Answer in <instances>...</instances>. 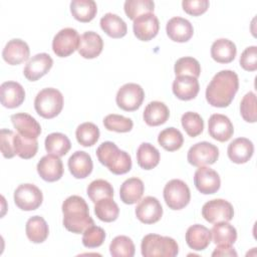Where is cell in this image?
Instances as JSON below:
<instances>
[{
	"label": "cell",
	"mask_w": 257,
	"mask_h": 257,
	"mask_svg": "<svg viewBox=\"0 0 257 257\" xmlns=\"http://www.w3.org/2000/svg\"><path fill=\"white\" fill-rule=\"evenodd\" d=\"M75 137L81 146L91 147L99 139V128L93 122H83L77 126Z\"/></svg>",
	"instance_id": "f35d334b"
},
{
	"label": "cell",
	"mask_w": 257,
	"mask_h": 257,
	"mask_svg": "<svg viewBox=\"0 0 257 257\" xmlns=\"http://www.w3.org/2000/svg\"><path fill=\"white\" fill-rule=\"evenodd\" d=\"M63 107L62 93L53 87L40 90L34 99V108L43 118H53L60 113Z\"/></svg>",
	"instance_id": "5b68a950"
},
{
	"label": "cell",
	"mask_w": 257,
	"mask_h": 257,
	"mask_svg": "<svg viewBox=\"0 0 257 257\" xmlns=\"http://www.w3.org/2000/svg\"><path fill=\"white\" fill-rule=\"evenodd\" d=\"M100 27L111 38H121L127 32L125 22L116 14L106 13L100 18Z\"/></svg>",
	"instance_id": "f546056e"
},
{
	"label": "cell",
	"mask_w": 257,
	"mask_h": 257,
	"mask_svg": "<svg viewBox=\"0 0 257 257\" xmlns=\"http://www.w3.org/2000/svg\"><path fill=\"white\" fill-rule=\"evenodd\" d=\"M254 145L246 138H237L230 143L227 149L229 159L235 164H245L253 156Z\"/></svg>",
	"instance_id": "603a6c76"
},
{
	"label": "cell",
	"mask_w": 257,
	"mask_h": 257,
	"mask_svg": "<svg viewBox=\"0 0 257 257\" xmlns=\"http://www.w3.org/2000/svg\"><path fill=\"white\" fill-rule=\"evenodd\" d=\"M103 125L107 131L116 133H128L134 126V122L131 118L120 114H107L103 118Z\"/></svg>",
	"instance_id": "f6af8a7d"
},
{
	"label": "cell",
	"mask_w": 257,
	"mask_h": 257,
	"mask_svg": "<svg viewBox=\"0 0 257 257\" xmlns=\"http://www.w3.org/2000/svg\"><path fill=\"white\" fill-rule=\"evenodd\" d=\"M145 192V186L141 179L130 178L125 180L119 189L120 200L127 205H133L139 202Z\"/></svg>",
	"instance_id": "f1b7e54d"
},
{
	"label": "cell",
	"mask_w": 257,
	"mask_h": 257,
	"mask_svg": "<svg viewBox=\"0 0 257 257\" xmlns=\"http://www.w3.org/2000/svg\"><path fill=\"white\" fill-rule=\"evenodd\" d=\"M14 136L15 134L7 128H2L0 132L1 152L6 159H11L16 155L14 150Z\"/></svg>",
	"instance_id": "c3c4849f"
},
{
	"label": "cell",
	"mask_w": 257,
	"mask_h": 257,
	"mask_svg": "<svg viewBox=\"0 0 257 257\" xmlns=\"http://www.w3.org/2000/svg\"><path fill=\"white\" fill-rule=\"evenodd\" d=\"M173 92L181 100H191L195 98L200 90L199 81L196 77L182 75L176 76L173 86Z\"/></svg>",
	"instance_id": "cb8c5ba5"
},
{
	"label": "cell",
	"mask_w": 257,
	"mask_h": 257,
	"mask_svg": "<svg viewBox=\"0 0 257 257\" xmlns=\"http://www.w3.org/2000/svg\"><path fill=\"white\" fill-rule=\"evenodd\" d=\"M182 125L189 137L195 138L203 133L204 120L202 116L194 111H187L182 115Z\"/></svg>",
	"instance_id": "ee69618b"
},
{
	"label": "cell",
	"mask_w": 257,
	"mask_h": 257,
	"mask_svg": "<svg viewBox=\"0 0 257 257\" xmlns=\"http://www.w3.org/2000/svg\"><path fill=\"white\" fill-rule=\"evenodd\" d=\"M94 214L100 221L109 223L117 219L119 208L112 198H103L95 203Z\"/></svg>",
	"instance_id": "d590c367"
},
{
	"label": "cell",
	"mask_w": 257,
	"mask_h": 257,
	"mask_svg": "<svg viewBox=\"0 0 257 257\" xmlns=\"http://www.w3.org/2000/svg\"><path fill=\"white\" fill-rule=\"evenodd\" d=\"M1 103L7 108H15L22 104L25 99L23 86L16 81H5L0 86Z\"/></svg>",
	"instance_id": "ffe728a7"
},
{
	"label": "cell",
	"mask_w": 257,
	"mask_h": 257,
	"mask_svg": "<svg viewBox=\"0 0 257 257\" xmlns=\"http://www.w3.org/2000/svg\"><path fill=\"white\" fill-rule=\"evenodd\" d=\"M11 121L18 134L27 139H37L41 134L40 124L28 113H14L11 115Z\"/></svg>",
	"instance_id": "44dd1931"
},
{
	"label": "cell",
	"mask_w": 257,
	"mask_h": 257,
	"mask_svg": "<svg viewBox=\"0 0 257 257\" xmlns=\"http://www.w3.org/2000/svg\"><path fill=\"white\" fill-rule=\"evenodd\" d=\"M136 248L133 240L124 235L116 236L109 245V252L113 257H133Z\"/></svg>",
	"instance_id": "ab89813d"
},
{
	"label": "cell",
	"mask_w": 257,
	"mask_h": 257,
	"mask_svg": "<svg viewBox=\"0 0 257 257\" xmlns=\"http://www.w3.org/2000/svg\"><path fill=\"white\" fill-rule=\"evenodd\" d=\"M78 32L70 27L59 30L52 40V50L58 57H67L72 54L79 44Z\"/></svg>",
	"instance_id": "30bf717a"
},
{
	"label": "cell",
	"mask_w": 257,
	"mask_h": 257,
	"mask_svg": "<svg viewBox=\"0 0 257 257\" xmlns=\"http://www.w3.org/2000/svg\"><path fill=\"white\" fill-rule=\"evenodd\" d=\"M209 5L208 0H184L182 2L184 11L193 16H199L205 13Z\"/></svg>",
	"instance_id": "f907efd6"
},
{
	"label": "cell",
	"mask_w": 257,
	"mask_h": 257,
	"mask_svg": "<svg viewBox=\"0 0 257 257\" xmlns=\"http://www.w3.org/2000/svg\"><path fill=\"white\" fill-rule=\"evenodd\" d=\"M166 31L169 38L175 42H187L194 34V28L191 22L182 17L171 18L166 25Z\"/></svg>",
	"instance_id": "d6986e66"
},
{
	"label": "cell",
	"mask_w": 257,
	"mask_h": 257,
	"mask_svg": "<svg viewBox=\"0 0 257 257\" xmlns=\"http://www.w3.org/2000/svg\"><path fill=\"white\" fill-rule=\"evenodd\" d=\"M70 12L74 19L85 23L95 17L97 6L93 0H73L70 2Z\"/></svg>",
	"instance_id": "1f68e13d"
},
{
	"label": "cell",
	"mask_w": 257,
	"mask_h": 257,
	"mask_svg": "<svg viewBox=\"0 0 257 257\" xmlns=\"http://www.w3.org/2000/svg\"><path fill=\"white\" fill-rule=\"evenodd\" d=\"M240 113L247 122H255L257 120L256 112V94L252 91L247 92L240 103Z\"/></svg>",
	"instance_id": "bcb514c9"
},
{
	"label": "cell",
	"mask_w": 257,
	"mask_h": 257,
	"mask_svg": "<svg viewBox=\"0 0 257 257\" xmlns=\"http://www.w3.org/2000/svg\"><path fill=\"white\" fill-rule=\"evenodd\" d=\"M37 173L46 182H56L63 175L62 161L55 155H46L38 162Z\"/></svg>",
	"instance_id": "e0dca14e"
},
{
	"label": "cell",
	"mask_w": 257,
	"mask_h": 257,
	"mask_svg": "<svg viewBox=\"0 0 257 257\" xmlns=\"http://www.w3.org/2000/svg\"><path fill=\"white\" fill-rule=\"evenodd\" d=\"M30 49L28 44L18 38L9 40L2 51L3 59L10 65H17L29 58Z\"/></svg>",
	"instance_id": "ac0fdd59"
},
{
	"label": "cell",
	"mask_w": 257,
	"mask_h": 257,
	"mask_svg": "<svg viewBox=\"0 0 257 257\" xmlns=\"http://www.w3.org/2000/svg\"><path fill=\"white\" fill-rule=\"evenodd\" d=\"M239 61L244 70L255 71L257 69V47L253 45L245 48Z\"/></svg>",
	"instance_id": "681fc988"
},
{
	"label": "cell",
	"mask_w": 257,
	"mask_h": 257,
	"mask_svg": "<svg viewBox=\"0 0 257 257\" xmlns=\"http://www.w3.org/2000/svg\"><path fill=\"white\" fill-rule=\"evenodd\" d=\"M164 200L172 210L185 208L191 200V193L188 185L179 179L169 181L164 188Z\"/></svg>",
	"instance_id": "8992f818"
},
{
	"label": "cell",
	"mask_w": 257,
	"mask_h": 257,
	"mask_svg": "<svg viewBox=\"0 0 257 257\" xmlns=\"http://www.w3.org/2000/svg\"><path fill=\"white\" fill-rule=\"evenodd\" d=\"M141 250L145 257H175L179 253V246L177 241L171 237L148 234L142 240Z\"/></svg>",
	"instance_id": "277c9868"
},
{
	"label": "cell",
	"mask_w": 257,
	"mask_h": 257,
	"mask_svg": "<svg viewBox=\"0 0 257 257\" xmlns=\"http://www.w3.org/2000/svg\"><path fill=\"white\" fill-rule=\"evenodd\" d=\"M137 218L144 224H154L161 220L163 207L160 201L152 196L145 197L136 208Z\"/></svg>",
	"instance_id": "5bb4252c"
},
{
	"label": "cell",
	"mask_w": 257,
	"mask_h": 257,
	"mask_svg": "<svg viewBox=\"0 0 257 257\" xmlns=\"http://www.w3.org/2000/svg\"><path fill=\"white\" fill-rule=\"evenodd\" d=\"M158 142L166 151L175 152L182 148L184 138L182 133L176 127H167L159 134Z\"/></svg>",
	"instance_id": "8d00e7d4"
},
{
	"label": "cell",
	"mask_w": 257,
	"mask_h": 257,
	"mask_svg": "<svg viewBox=\"0 0 257 257\" xmlns=\"http://www.w3.org/2000/svg\"><path fill=\"white\" fill-rule=\"evenodd\" d=\"M211 230L200 224H195L189 227L186 232V242L188 246L196 251L206 249L211 243Z\"/></svg>",
	"instance_id": "484cf974"
},
{
	"label": "cell",
	"mask_w": 257,
	"mask_h": 257,
	"mask_svg": "<svg viewBox=\"0 0 257 257\" xmlns=\"http://www.w3.org/2000/svg\"><path fill=\"white\" fill-rule=\"evenodd\" d=\"M145 98V91L137 83L123 84L116 93L115 101L119 108L125 111H135L140 108Z\"/></svg>",
	"instance_id": "52a82bcc"
},
{
	"label": "cell",
	"mask_w": 257,
	"mask_h": 257,
	"mask_svg": "<svg viewBox=\"0 0 257 257\" xmlns=\"http://www.w3.org/2000/svg\"><path fill=\"white\" fill-rule=\"evenodd\" d=\"M123 8L126 16L135 20L143 14L153 13L155 3L152 0H126L123 4Z\"/></svg>",
	"instance_id": "b9f144b4"
},
{
	"label": "cell",
	"mask_w": 257,
	"mask_h": 257,
	"mask_svg": "<svg viewBox=\"0 0 257 257\" xmlns=\"http://www.w3.org/2000/svg\"><path fill=\"white\" fill-rule=\"evenodd\" d=\"M102 48L103 41L100 35L93 31H86L80 36L77 50L83 58L92 59L101 53Z\"/></svg>",
	"instance_id": "7402d4cb"
},
{
	"label": "cell",
	"mask_w": 257,
	"mask_h": 257,
	"mask_svg": "<svg viewBox=\"0 0 257 257\" xmlns=\"http://www.w3.org/2000/svg\"><path fill=\"white\" fill-rule=\"evenodd\" d=\"M134 34L142 41H149L157 36L160 29V22L154 13H146L134 20Z\"/></svg>",
	"instance_id": "4fadbf2b"
},
{
	"label": "cell",
	"mask_w": 257,
	"mask_h": 257,
	"mask_svg": "<svg viewBox=\"0 0 257 257\" xmlns=\"http://www.w3.org/2000/svg\"><path fill=\"white\" fill-rule=\"evenodd\" d=\"M53 59L47 53H38L26 63L23 74L29 81H36L44 76L52 67Z\"/></svg>",
	"instance_id": "9a60e30c"
},
{
	"label": "cell",
	"mask_w": 257,
	"mask_h": 257,
	"mask_svg": "<svg viewBox=\"0 0 257 257\" xmlns=\"http://www.w3.org/2000/svg\"><path fill=\"white\" fill-rule=\"evenodd\" d=\"M26 236L33 243L44 242L49 234V228L46 221L40 216H33L28 219L25 226Z\"/></svg>",
	"instance_id": "4dcf8cb0"
},
{
	"label": "cell",
	"mask_w": 257,
	"mask_h": 257,
	"mask_svg": "<svg viewBox=\"0 0 257 257\" xmlns=\"http://www.w3.org/2000/svg\"><path fill=\"white\" fill-rule=\"evenodd\" d=\"M170 116L168 106L162 101H151L144 110V120L150 126H158L164 124Z\"/></svg>",
	"instance_id": "4316f807"
},
{
	"label": "cell",
	"mask_w": 257,
	"mask_h": 257,
	"mask_svg": "<svg viewBox=\"0 0 257 257\" xmlns=\"http://www.w3.org/2000/svg\"><path fill=\"white\" fill-rule=\"evenodd\" d=\"M138 165L144 170H152L160 163V152L150 143H143L137 151Z\"/></svg>",
	"instance_id": "d6a6232c"
},
{
	"label": "cell",
	"mask_w": 257,
	"mask_h": 257,
	"mask_svg": "<svg viewBox=\"0 0 257 257\" xmlns=\"http://www.w3.org/2000/svg\"><path fill=\"white\" fill-rule=\"evenodd\" d=\"M99 163L105 166L114 175H123L132 169L131 156L117 148L112 142H103L96 149Z\"/></svg>",
	"instance_id": "3957f363"
},
{
	"label": "cell",
	"mask_w": 257,
	"mask_h": 257,
	"mask_svg": "<svg viewBox=\"0 0 257 257\" xmlns=\"http://www.w3.org/2000/svg\"><path fill=\"white\" fill-rule=\"evenodd\" d=\"M194 184L196 189L204 194H215L221 186V180L218 173L209 167H199L194 175Z\"/></svg>",
	"instance_id": "7c38bea8"
},
{
	"label": "cell",
	"mask_w": 257,
	"mask_h": 257,
	"mask_svg": "<svg viewBox=\"0 0 257 257\" xmlns=\"http://www.w3.org/2000/svg\"><path fill=\"white\" fill-rule=\"evenodd\" d=\"M208 132L214 140L224 143L232 138L234 126L228 116L221 113H214L209 117Z\"/></svg>",
	"instance_id": "2e32d148"
},
{
	"label": "cell",
	"mask_w": 257,
	"mask_h": 257,
	"mask_svg": "<svg viewBox=\"0 0 257 257\" xmlns=\"http://www.w3.org/2000/svg\"><path fill=\"white\" fill-rule=\"evenodd\" d=\"M239 88V78L233 70L217 72L206 88V99L212 106H228Z\"/></svg>",
	"instance_id": "6da1fadb"
},
{
	"label": "cell",
	"mask_w": 257,
	"mask_h": 257,
	"mask_svg": "<svg viewBox=\"0 0 257 257\" xmlns=\"http://www.w3.org/2000/svg\"><path fill=\"white\" fill-rule=\"evenodd\" d=\"M211 234L213 242L216 245H233L237 240V231L228 222L215 223Z\"/></svg>",
	"instance_id": "836d02e7"
},
{
	"label": "cell",
	"mask_w": 257,
	"mask_h": 257,
	"mask_svg": "<svg viewBox=\"0 0 257 257\" xmlns=\"http://www.w3.org/2000/svg\"><path fill=\"white\" fill-rule=\"evenodd\" d=\"M44 145L47 153L57 157L65 156L71 148L69 139L61 133L49 134L45 139Z\"/></svg>",
	"instance_id": "e575fe53"
},
{
	"label": "cell",
	"mask_w": 257,
	"mask_h": 257,
	"mask_svg": "<svg viewBox=\"0 0 257 257\" xmlns=\"http://www.w3.org/2000/svg\"><path fill=\"white\" fill-rule=\"evenodd\" d=\"M67 165L70 174L76 179H84L88 177L93 168L91 157L83 151H76L73 153L68 159Z\"/></svg>",
	"instance_id": "d4e9b609"
},
{
	"label": "cell",
	"mask_w": 257,
	"mask_h": 257,
	"mask_svg": "<svg viewBox=\"0 0 257 257\" xmlns=\"http://www.w3.org/2000/svg\"><path fill=\"white\" fill-rule=\"evenodd\" d=\"M202 216L212 224L229 222L234 217V209L231 203L223 199L210 200L202 208Z\"/></svg>",
	"instance_id": "9c48e42d"
},
{
	"label": "cell",
	"mask_w": 257,
	"mask_h": 257,
	"mask_svg": "<svg viewBox=\"0 0 257 257\" xmlns=\"http://www.w3.org/2000/svg\"><path fill=\"white\" fill-rule=\"evenodd\" d=\"M212 256H237V252L231 245H218L212 253Z\"/></svg>",
	"instance_id": "816d5d0a"
},
{
	"label": "cell",
	"mask_w": 257,
	"mask_h": 257,
	"mask_svg": "<svg viewBox=\"0 0 257 257\" xmlns=\"http://www.w3.org/2000/svg\"><path fill=\"white\" fill-rule=\"evenodd\" d=\"M14 150L21 159H31L38 151L37 139H27L19 134L14 136Z\"/></svg>",
	"instance_id": "74e56055"
},
{
	"label": "cell",
	"mask_w": 257,
	"mask_h": 257,
	"mask_svg": "<svg viewBox=\"0 0 257 257\" xmlns=\"http://www.w3.org/2000/svg\"><path fill=\"white\" fill-rule=\"evenodd\" d=\"M105 239V232L94 224L89 226L82 235V244L86 248H96L102 245Z\"/></svg>",
	"instance_id": "7dc6e473"
},
{
	"label": "cell",
	"mask_w": 257,
	"mask_h": 257,
	"mask_svg": "<svg viewBox=\"0 0 257 257\" xmlns=\"http://www.w3.org/2000/svg\"><path fill=\"white\" fill-rule=\"evenodd\" d=\"M87 195L89 199L96 203L98 200L103 198H112L113 189L112 186L105 180L97 179L92 181L87 187Z\"/></svg>",
	"instance_id": "7bdbcfd3"
},
{
	"label": "cell",
	"mask_w": 257,
	"mask_h": 257,
	"mask_svg": "<svg viewBox=\"0 0 257 257\" xmlns=\"http://www.w3.org/2000/svg\"><path fill=\"white\" fill-rule=\"evenodd\" d=\"M236 53L235 43L227 38H219L211 46V56L219 63H230L234 60Z\"/></svg>",
	"instance_id": "83f0119b"
},
{
	"label": "cell",
	"mask_w": 257,
	"mask_h": 257,
	"mask_svg": "<svg viewBox=\"0 0 257 257\" xmlns=\"http://www.w3.org/2000/svg\"><path fill=\"white\" fill-rule=\"evenodd\" d=\"M43 201L42 192L33 184L19 185L14 192V202L23 211H33L40 207Z\"/></svg>",
	"instance_id": "ba28073f"
},
{
	"label": "cell",
	"mask_w": 257,
	"mask_h": 257,
	"mask_svg": "<svg viewBox=\"0 0 257 257\" xmlns=\"http://www.w3.org/2000/svg\"><path fill=\"white\" fill-rule=\"evenodd\" d=\"M176 76L188 75L198 78L201 73V65L199 61L191 56H185L179 58L174 66Z\"/></svg>",
	"instance_id": "60d3db41"
},
{
	"label": "cell",
	"mask_w": 257,
	"mask_h": 257,
	"mask_svg": "<svg viewBox=\"0 0 257 257\" xmlns=\"http://www.w3.org/2000/svg\"><path fill=\"white\" fill-rule=\"evenodd\" d=\"M63 226L69 232L83 233L94 222L89 216L88 205L80 196L72 195L65 199L62 204Z\"/></svg>",
	"instance_id": "7a4b0ae2"
},
{
	"label": "cell",
	"mask_w": 257,
	"mask_h": 257,
	"mask_svg": "<svg viewBox=\"0 0 257 257\" xmlns=\"http://www.w3.org/2000/svg\"><path fill=\"white\" fill-rule=\"evenodd\" d=\"M218 158V148L209 142H200L195 144L190 148L187 155L189 164L198 168L206 165H213Z\"/></svg>",
	"instance_id": "8fae6325"
}]
</instances>
